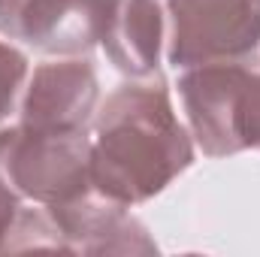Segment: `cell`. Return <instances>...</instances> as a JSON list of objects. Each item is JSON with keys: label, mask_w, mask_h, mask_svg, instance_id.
Here are the masks:
<instances>
[{"label": "cell", "mask_w": 260, "mask_h": 257, "mask_svg": "<svg viewBox=\"0 0 260 257\" xmlns=\"http://www.w3.org/2000/svg\"><path fill=\"white\" fill-rule=\"evenodd\" d=\"M6 130H0V254L27 248H61V236L46 209H24V197L15 191L3 170ZM64 251V248H61Z\"/></svg>", "instance_id": "9c48e42d"}, {"label": "cell", "mask_w": 260, "mask_h": 257, "mask_svg": "<svg viewBox=\"0 0 260 257\" xmlns=\"http://www.w3.org/2000/svg\"><path fill=\"white\" fill-rule=\"evenodd\" d=\"M164 40V15L157 0H112L103 27V49L109 61L130 79L157 73Z\"/></svg>", "instance_id": "ba28073f"}, {"label": "cell", "mask_w": 260, "mask_h": 257, "mask_svg": "<svg viewBox=\"0 0 260 257\" xmlns=\"http://www.w3.org/2000/svg\"><path fill=\"white\" fill-rule=\"evenodd\" d=\"M91 185L103 197L139 206L194 164V142L173 112L160 73L121 85L97 115Z\"/></svg>", "instance_id": "6da1fadb"}, {"label": "cell", "mask_w": 260, "mask_h": 257, "mask_svg": "<svg viewBox=\"0 0 260 257\" xmlns=\"http://www.w3.org/2000/svg\"><path fill=\"white\" fill-rule=\"evenodd\" d=\"M112 0H0V34L46 55H88Z\"/></svg>", "instance_id": "5b68a950"}, {"label": "cell", "mask_w": 260, "mask_h": 257, "mask_svg": "<svg viewBox=\"0 0 260 257\" xmlns=\"http://www.w3.org/2000/svg\"><path fill=\"white\" fill-rule=\"evenodd\" d=\"M170 64H242L260 49V0H170Z\"/></svg>", "instance_id": "277c9868"}, {"label": "cell", "mask_w": 260, "mask_h": 257, "mask_svg": "<svg viewBox=\"0 0 260 257\" xmlns=\"http://www.w3.org/2000/svg\"><path fill=\"white\" fill-rule=\"evenodd\" d=\"M3 170L15 191L40 206H58L88 194L91 185V139L88 130L9 127Z\"/></svg>", "instance_id": "3957f363"}, {"label": "cell", "mask_w": 260, "mask_h": 257, "mask_svg": "<svg viewBox=\"0 0 260 257\" xmlns=\"http://www.w3.org/2000/svg\"><path fill=\"white\" fill-rule=\"evenodd\" d=\"M24 76H27V58L9 43H0V121L12 112Z\"/></svg>", "instance_id": "30bf717a"}, {"label": "cell", "mask_w": 260, "mask_h": 257, "mask_svg": "<svg viewBox=\"0 0 260 257\" xmlns=\"http://www.w3.org/2000/svg\"><path fill=\"white\" fill-rule=\"evenodd\" d=\"M97 109L91 61H49L34 70L21 103V124L34 130H88Z\"/></svg>", "instance_id": "52a82bcc"}, {"label": "cell", "mask_w": 260, "mask_h": 257, "mask_svg": "<svg viewBox=\"0 0 260 257\" xmlns=\"http://www.w3.org/2000/svg\"><path fill=\"white\" fill-rule=\"evenodd\" d=\"M58 227L61 248L79 254H154L157 245L124 203L91 191L58 206H43Z\"/></svg>", "instance_id": "8992f818"}, {"label": "cell", "mask_w": 260, "mask_h": 257, "mask_svg": "<svg viewBox=\"0 0 260 257\" xmlns=\"http://www.w3.org/2000/svg\"><path fill=\"white\" fill-rule=\"evenodd\" d=\"M197 145L209 157L260 148V76L242 64L191 67L179 79Z\"/></svg>", "instance_id": "7a4b0ae2"}]
</instances>
